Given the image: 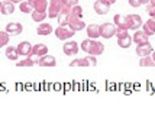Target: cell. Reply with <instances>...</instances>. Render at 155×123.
I'll list each match as a JSON object with an SVG mask.
<instances>
[{
	"instance_id": "obj_23",
	"label": "cell",
	"mask_w": 155,
	"mask_h": 123,
	"mask_svg": "<svg viewBox=\"0 0 155 123\" xmlns=\"http://www.w3.org/2000/svg\"><path fill=\"white\" fill-rule=\"evenodd\" d=\"M6 58L10 60V61H18V58H19L18 48H16V47H7L6 48Z\"/></svg>"
},
{
	"instance_id": "obj_17",
	"label": "cell",
	"mask_w": 155,
	"mask_h": 123,
	"mask_svg": "<svg viewBox=\"0 0 155 123\" xmlns=\"http://www.w3.org/2000/svg\"><path fill=\"white\" fill-rule=\"evenodd\" d=\"M52 31H54V28L49 23H45V22H41L39 26L36 28V34L41 35V36H47V35L52 34Z\"/></svg>"
},
{
	"instance_id": "obj_10",
	"label": "cell",
	"mask_w": 155,
	"mask_h": 123,
	"mask_svg": "<svg viewBox=\"0 0 155 123\" xmlns=\"http://www.w3.org/2000/svg\"><path fill=\"white\" fill-rule=\"evenodd\" d=\"M152 45L149 44L148 41L147 42H142V44H136V54L139 57H147V55L152 54Z\"/></svg>"
},
{
	"instance_id": "obj_1",
	"label": "cell",
	"mask_w": 155,
	"mask_h": 123,
	"mask_svg": "<svg viewBox=\"0 0 155 123\" xmlns=\"http://www.w3.org/2000/svg\"><path fill=\"white\" fill-rule=\"evenodd\" d=\"M80 48L84 51V52H88L90 55H100L104 52V45L101 44L100 41H97V39H91V38H87V39H84V41L81 42Z\"/></svg>"
},
{
	"instance_id": "obj_24",
	"label": "cell",
	"mask_w": 155,
	"mask_h": 123,
	"mask_svg": "<svg viewBox=\"0 0 155 123\" xmlns=\"http://www.w3.org/2000/svg\"><path fill=\"white\" fill-rule=\"evenodd\" d=\"M132 36L130 35H125V36H122V38H117V45L120 47V48H129L130 45H132Z\"/></svg>"
},
{
	"instance_id": "obj_9",
	"label": "cell",
	"mask_w": 155,
	"mask_h": 123,
	"mask_svg": "<svg viewBox=\"0 0 155 123\" xmlns=\"http://www.w3.org/2000/svg\"><path fill=\"white\" fill-rule=\"evenodd\" d=\"M110 3H107L106 0H97V2H94V5H93V7H94V12L97 15H106L109 13V10H110Z\"/></svg>"
},
{
	"instance_id": "obj_34",
	"label": "cell",
	"mask_w": 155,
	"mask_h": 123,
	"mask_svg": "<svg viewBox=\"0 0 155 123\" xmlns=\"http://www.w3.org/2000/svg\"><path fill=\"white\" fill-rule=\"evenodd\" d=\"M9 2H12V3L16 5V3H20V2H23V0H9Z\"/></svg>"
},
{
	"instance_id": "obj_8",
	"label": "cell",
	"mask_w": 155,
	"mask_h": 123,
	"mask_svg": "<svg viewBox=\"0 0 155 123\" xmlns=\"http://www.w3.org/2000/svg\"><path fill=\"white\" fill-rule=\"evenodd\" d=\"M62 51H64V54L68 55V57H73V55H77L78 54V51H80V47H78V44L75 41H67L64 44V47H62Z\"/></svg>"
},
{
	"instance_id": "obj_30",
	"label": "cell",
	"mask_w": 155,
	"mask_h": 123,
	"mask_svg": "<svg viewBox=\"0 0 155 123\" xmlns=\"http://www.w3.org/2000/svg\"><path fill=\"white\" fill-rule=\"evenodd\" d=\"M147 12L151 18H155V0H149L147 3Z\"/></svg>"
},
{
	"instance_id": "obj_21",
	"label": "cell",
	"mask_w": 155,
	"mask_h": 123,
	"mask_svg": "<svg viewBox=\"0 0 155 123\" xmlns=\"http://www.w3.org/2000/svg\"><path fill=\"white\" fill-rule=\"evenodd\" d=\"M113 22H115V26L117 29H128V23H126V19H125V16H122V15H115V18H113Z\"/></svg>"
},
{
	"instance_id": "obj_26",
	"label": "cell",
	"mask_w": 155,
	"mask_h": 123,
	"mask_svg": "<svg viewBox=\"0 0 155 123\" xmlns=\"http://www.w3.org/2000/svg\"><path fill=\"white\" fill-rule=\"evenodd\" d=\"M139 65L141 67H155V61L151 55H147V57H141V61H139Z\"/></svg>"
},
{
	"instance_id": "obj_7",
	"label": "cell",
	"mask_w": 155,
	"mask_h": 123,
	"mask_svg": "<svg viewBox=\"0 0 155 123\" xmlns=\"http://www.w3.org/2000/svg\"><path fill=\"white\" fill-rule=\"evenodd\" d=\"M125 19H126V23H128L129 29L138 31V29L142 26V18L139 15H126Z\"/></svg>"
},
{
	"instance_id": "obj_2",
	"label": "cell",
	"mask_w": 155,
	"mask_h": 123,
	"mask_svg": "<svg viewBox=\"0 0 155 123\" xmlns=\"http://www.w3.org/2000/svg\"><path fill=\"white\" fill-rule=\"evenodd\" d=\"M62 7H64V2L62 0H49L47 10L48 18L49 19H57V16L62 10Z\"/></svg>"
},
{
	"instance_id": "obj_31",
	"label": "cell",
	"mask_w": 155,
	"mask_h": 123,
	"mask_svg": "<svg viewBox=\"0 0 155 123\" xmlns=\"http://www.w3.org/2000/svg\"><path fill=\"white\" fill-rule=\"evenodd\" d=\"M70 13L71 15H75V16H83V9H81V6H78V5H75V6H73L71 9H70Z\"/></svg>"
},
{
	"instance_id": "obj_20",
	"label": "cell",
	"mask_w": 155,
	"mask_h": 123,
	"mask_svg": "<svg viewBox=\"0 0 155 123\" xmlns=\"http://www.w3.org/2000/svg\"><path fill=\"white\" fill-rule=\"evenodd\" d=\"M142 31L148 35V36L154 35L155 34V19H149V21H147L145 23H142Z\"/></svg>"
},
{
	"instance_id": "obj_6",
	"label": "cell",
	"mask_w": 155,
	"mask_h": 123,
	"mask_svg": "<svg viewBox=\"0 0 155 123\" xmlns=\"http://www.w3.org/2000/svg\"><path fill=\"white\" fill-rule=\"evenodd\" d=\"M116 35V26L115 23H103L100 25V36L104 39H110Z\"/></svg>"
},
{
	"instance_id": "obj_22",
	"label": "cell",
	"mask_w": 155,
	"mask_h": 123,
	"mask_svg": "<svg viewBox=\"0 0 155 123\" xmlns=\"http://www.w3.org/2000/svg\"><path fill=\"white\" fill-rule=\"evenodd\" d=\"M132 41L135 44H142V42H147L148 41V35L145 34L143 31H135V34L132 36Z\"/></svg>"
},
{
	"instance_id": "obj_11",
	"label": "cell",
	"mask_w": 155,
	"mask_h": 123,
	"mask_svg": "<svg viewBox=\"0 0 155 123\" xmlns=\"http://www.w3.org/2000/svg\"><path fill=\"white\" fill-rule=\"evenodd\" d=\"M36 64L41 65V67H55L57 65V60H55V57H52V55L45 54L38 58Z\"/></svg>"
},
{
	"instance_id": "obj_12",
	"label": "cell",
	"mask_w": 155,
	"mask_h": 123,
	"mask_svg": "<svg viewBox=\"0 0 155 123\" xmlns=\"http://www.w3.org/2000/svg\"><path fill=\"white\" fill-rule=\"evenodd\" d=\"M48 54V47L45 44H36V45H32V51H31V55L32 58H39L42 55Z\"/></svg>"
},
{
	"instance_id": "obj_32",
	"label": "cell",
	"mask_w": 155,
	"mask_h": 123,
	"mask_svg": "<svg viewBox=\"0 0 155 123\" xmlns=\"http://www.w3.org/2000/svg\"><path fill=\"white\" fill-rule=\"evenodd\" d=\"M64 2V6H68V7H73L75 5H78V0H62Z\"/></svg>"
},
{
	"instance_id": "obj_28",
	"label": "cell",
	"mask_w": 155,
	"mask_h": 123,
	"mask_svg": "<svg viewBox=\"0 0 155 123\" xmlns=\"http://www.w3.org/2000/svg\"><path fill=\"white\" fill-rule=\"evenodd\" d=\"M19 9H20V12H22V13H32V10H34L32 6L29 5V2H28V0L26 2H25V0H23V2H20Z\"/></svg>"
},
{
	"instance_id": "obj_16",
	"label": "cell",
	"mask_w": 155,
	"mask_h": 123,
	"mask_svg": "<svg viewBox=\"0 0 155 123\" xmlns=\"http://www.w3.org/2000/svg\"><path fill=\"white\" fill-rule=\"evenodd\" d=\"M86 31H87V36L91 39H97L100 36V25L91 23V25L86 26Z\"/></svg>"
},
{
	"instance_id": "obj_37",
	"label": "cell",
	"mask_w": 155,
	"mask_h": 123,
	"mask_svg": "<svg viewBox=\"0 0 155 123\" xmlns=\"http://www.w3.org/2000/svg\"><path fill=\"white\" fill-rule=\"evenodd\" d=\"M151 57L154 58V61H155V51H152V54H151Z\"/></svg>"
},
{
	"instance_id": "obj_38",
	"label": "cell",
	"mask_w": 155,
	"mask_h": 123,
	"mask_svg": "<svg viewBox=\"0 0 155 123\" xmlns=\"http://www.w3.org/2000/svg\"><path fill=\"white\" fill-rule=\"evenodd\" d=\"M0 6H2V2H0Z\"/></svg>"
},
{
	"instance_id": "obj_35",
	"label": "cell",
	"mask_w": 155,
	"mask_h": 123,
	"mask_svg": "<svg viewBox=\"0 0 155 123\" xmlns=\"http://www.w3.org/2000/svg\"><path fill=\"white\" fill-rule=\"evenodd\" d=\"M106 2H107V3H110V5H115V3H116V0H106Z\"/></svg>"
},
{
	"instance_id": "obj_5",
	"label": "cell",
	"mask_w": 155,
	"mask_h": 123,
	"mask_svg": "<svg viewBox=\"0 0 155 123\" xmlns=\"http://www.w3.org/2000/svg\"><path fill=\"white\" fill-rule=\"evenodd\" d=\"M68 26L71 28L74 32H78V31H83L86 28V23L81 19L80 16H75V15L70 13V19H68Z\"/></svg>"
},
{
	"instance_id": "obj_14",
	"label": "cell",
	"mask_w": 155,
	"mask_h": 123,
	"mask_svg": "<svg viewBox=\"0 0 155 123\" xmlns=\"http://www.w3.org/2000/svg\"><path fill=\"white\" fill-rule=\"evenodd\" d=\"M5 31L9 35H20L22 31H23V26H22V23H19V22H10V23L6 25Z\"/></svg>"
},
{
	"instance_id": "obj_18",
	"label": "cell",
	"mask_w": 155,
	"mask_h": 123,
	"mask_svg": "<svg viewBox=\"0 0 155 123\" xmlns=\"http://www.w3.org/2000/svg\"><path fill=\"white\" fill-rule=\"evenodd\" d=\"M16 48H18V52H19V55L29 57V55H31V51H32V45H31V44H29L28 41H23V42H20Z\"/></svg>"
},
{
	"instance_id": "obj_19",
	"label": "cell",
	"mask_w": 155,
	"mask_h": 123,
	"mask_svg": "<svg viewBox=\"0 0 155 123\" xmlns=\"http://www.w3.org/2000/svg\"><path fill=\"white\" fill-rule=\"evenodd\" d=\"M15 12V3L5 0L2 2V6H0V13L2 15H12Z\"/></svg>"
},
{
	"instance_id": "obj_25",
	"label": "cell",
	"mask_w": 155,
	"mask_h": 123,
	"mask_svg": "<svg viewBox=\"0 0 155 123\" xmlns=\"http://www.w3.org/2000/svg\"><path fill=\"white\" fill-rule=\"evenodd\" d=\"M31 15H32V19H34V22H38V23L44 22L48 18L47 12H38V10H32V13H31Z\"/></svg>"
},
{
	"instance_id": "obj_15",
	"label": "cell",
	"mask_w": 155,
	"mask_h": 123,
	"mask_svg": "<svg viewBox=\"0 0 155 123\" xmlns=\"http://www.w3.org/2000/svg\"><path fill=\"white\" fill-rule=\"evenodd\" d=\"M28 2L34 10H38V12H47L48 10V0H28Z\"/></svg>"
},
{
	"instance_id": "obj_33",
	"label": "cell",
	"mask_w": 155,
	"mask_h": 123,
	"mask_svg": "<svg viewBox=\"0 0 155 123\" xmlns=\"http://www.w3.org/2000/svg\"><path fill=\"white\" fill-rule=\"evenodd\" d=\"M129 5L132 7H139L141 6V2L139 0H129Z\"/></svg>"
},
{
	"instance_id": "obj_27",
	"label": "cell",
	"mask_w": 155,
	"mask_h": 123,
	"mask_svg": "<svg viewBox=\"0 0 155 123\" xmlns=\"http://www.w3.org/2000/svg\"><path fill=\"white\" fill-rule=\"evenodd\" d=\"M36 61H38V58H36V60H34L32 57H26L25 60L19 61L16 65H18V67H34L35 64H36Z\"/></svg>"
},
{
	"instance_id": "obj_36",
	"label": "cell",
	"mask_w": 155,
	"mask_h": 123,
	"mask_svg": "<svg viewBox=\"0 0 155 123\" xmlns=\"http://www.w3.org/2000/svg\"><path fill=\"white\" fill-rule=\"evenodd\" d=\"M139 2H141V5H147V3H148L149 0H139Z\"/></svg>"
},
{
	"instance_id": "obj_13",
	"label": "cell",
	"mask_w": 155,
	"mask_h": 123,
	"mask_svg": "<svg viewBox=\"0 0 155 123\" xmlns=\"http://www.w3.org/2000/svg\"><path fill=\"white\" fill-rule=\"evenodd\" d=\"M70 9H71V7H68V6L62 7V10H61L60 13H58V16H57L58 25H61V26H67L68 25V19H70Z\"/></svg>"
},
{
	"instance_id": "obj_3",
	"label": "cell",
	"mask_w": 155,
	"mask_h": 123,
	"mask_svg": "<svg viewBox=\"0 0 155 123\" xmlns=\"http://www.w3.org/2000/svg\"><path fill=\"white\" fill-rule=\"evenodd\" d=\"M96 65H97V60H96L94 55L77 58V60L70 62V67H96Z\"/></svg>"
},
{
	"instance_id": "obj_4",
	"label": "cell",
	"mask_w": 155,
	"mask_h": 123,
	"mask_svg": "<svg viewBox=\"0 0 155 123\" xmlns=\"http://www.w3.org/2000/svg\"><path fill=\"white\" fill-rule=\"evenodd\" d=\"M74 31L71 29V28L68 26H61V25H58V28L55 29V36L58 38V39H61V41H68L70 38H73L74 36Z\"/></svg>"
},
{
	"instance_id": "obj_29",
	"label": "cell",
	"mask_w": 155,
	"mask_h": 123,
	"mask_svg": "<svg viewBox=\"0 0 155 123\" xmlns=\"http://www.w3.org/2000/svg\"><path fill=\"white\" fill-rule=\"evenodd\" d=\"M9 36L10 35L7 34L6 31H0V48L6 47L7 44H9Z\"/></svg>"
}]
</instances>
